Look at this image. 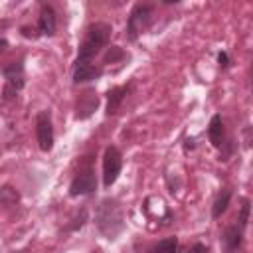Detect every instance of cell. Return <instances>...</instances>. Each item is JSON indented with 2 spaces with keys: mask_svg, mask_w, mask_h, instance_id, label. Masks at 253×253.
Listing matches in <instances>:
<instances>
[{
  "mask_svg": "<svg viewBox=\"0 0 253 253\" xmlns=\"http://www.w3.org/2000/svg\"><path fill=\"white\" fill-rule=\"evenodd\" d=\"M152 14H154L152 4H134L132 6V10L128 14V20H126V30H125V36H126L128 42L138 40V36L150 26Z\"/></svg>",
  "mask_w": 253,
  "mask_h": 253,
  "instance_id": "obj_3",
  "label": "cell"
},
{
  "mask_svg": "<svg viewBox=\"0 0 253 253\" xmlns=\"http://www.w3.org/2000/svg\"><path fill=\"white\" fill-rule=\"evenodd\" d=\"M186 253H208V245H204V243H194Z\"/></svg>",
  "mask_w": 253,
  "mask_h": 253,
  "instance_id": "obj_21",
  "label": "cell"
},
{
  "mask_svg": "<svg viewBox=\"0 0 253 253\" xmlns=\"http://www.w3.org/2000/svg\"><path fill=\"white\" fill-rule=\"evenodd\" d=\"M8 45H10V43H8V40H4V38H0V53H4V51L8 49Z\"/></svg>",
  "mask_w": 253,
  "mask_h": 253,
  "instance_id": "obj_22",
  "label": "cell"
},
{
  "mask_svg": "<svg viewBox=\"0 0 253 253\" xmlns=\"http://www.w3.org/2000/svg\"><path fill=\"white\" fill-rule=\"evenodd\" d=\"M95 223L101 235L107 239H115L123 229H125V213L115 198H105L99 202L95 210Z\"/></svg>",
  "mask_w": 253,
  "mask_h": 253,
  "instance_id": "obj_1",
  "label": "cell"
},
{
  "mask_svg": "<svg viewBox=\"0 0 253 253\" xmlns=\"http://www.w3.org/2000/svg\"><path fill=\"white\" fill-rule=\"evenodd\" d=\"M123 170V154L117 146H107L105 148V156H103V184L105 188H111L119 174Z\"/></svg>",
  "mask_w": 253,
  "mask_h": 253,
  "instance_id": "obj_5",
  "label": "cell"
},
{
  "mask_svg": "<svg viewBox=\"0 0 253 253\" xmlns=\"http://www.w3.org/2000/svg\"><path fill=\"white\" fill-rule=\"evenodd\" d=\"M36 138L38 146L43 152H49L53 148V125L49 111H40L36 117Z\"/></svg>",
  "mask_w": 253,
  "mask_h": 253,
  "instance_id": "obj_7",
  "label": "cell"
},
{
  "mask_svg": "<svg viewBox=\"0 0 253 253\" xmlns=\"http://www.w3.org/2000/svg\"><path fill=\"white\" fill-rule=\"evenodd\" d=\"M121 59H125V51L119 45H111L109 51L105 53V63H117Z\"/></svg>",
  "mask_w": 253,
  "mask_h": 253,
  "instance_id": "obj_18",
  "label": "cell"
},
{
  "mask_svg": "<svg viewBox=\"0 0 253 253\" xmlns=\"http://www.w3.org/2000/svg\"><path fill=\"white\" fill-rule=\"evenodd\" d=\"M217 61H219V67H223V69L231 65V61H229V55H227L225 51H219V53H217Z\"/></svg>",
  "mask_w": 253,
  "mask_h": 253,
  "instance_id": "obj_20",
  "label": "cell"
},
{
  "mask_svg": "<svg viewBox=\"0 0 253 253\" xmlns=\"http://www.w3.org/2000/svg\"><path fill=\"white\" fill-rule=\"evenodd\" d=\"M2 75H4V89H2V99L4 101H10L14 99L26 85V79H24V63L22 59L20 61H10L6 65L0 67Z\"/></svg>",
  "mask_w": 253,
  "mask_h": 253,
  "instance_id": "obj_4",
  "label": "cell"
},
{
  "mask_svg": "<svg viewBox=\"0 0 253 253\" xmlns=\"http://www.w3.org/2000/svg\"><path fill=\"white\" fill-rule=\"evenodd\" d=\"M85 221H87V210H81V213H79V215H75V217L71 219V223L65 227V231H77L79 227H83V225H85Z\"/></svg>",
  "mask_w": 253,
  "mask_h": 253,
  "instance_id": "obj_19",
  "label": "cell"
},
{
  "mask_svg": "<svg viewBox=\"0 0 253 253\" xmlns=\"http://www.w3.org/2000/svg\"><path fill=\"white\" fill-rule=\"evenodd\" d=\"M154 251L156 253H176L178 251V237H166V239L158 241Z\"/></svg>",
  "mask_w": 253,
  "mask_h": 253,
  "instance_id": "obj_15",
  "label": "cell"
},
{
  "mask_svg": "<svg viewBox=\"0 0 253 253\" xmlns=\"http://www.w3.org/2000/svg\"><path fill=\"white\" fill-rule=\"evenodd\" d=\"M18 200H20V194L12 186H2L0 188V204L10 206V204H16Z\"/></svg>",
  "mask_w": 253,
  "mask_h": 253,
  "instance_id": "obj_16",
  "label": "cell"
},
{
  "mask_svg": "<svg viewBox=\"0 0 253 253\" xmlns=\"http://www.w3.org/2000/svg\"><path fill=\"white\" fill-rule=\"evenodd\" d=\"M128 91H130V85H121V87H113L107 93V115H113L119 111V107L126 99Z\"/></svg>",
  "mask_w": 253,
  "mask_h": 253,
  "instance_id": "obj_11",
  "label": "cell"
},
{
  "mask_svg": "<svg viewBox=\"0 0 253 253\" xmlns=\"http://www.w3.org/2000/svg\"><path fill=\"white\" fill-rule=\"evenodd\" d=\"M113 28L107 22H95L87 28V34L83 38V42L79 43L77 49V59L75 61H91L95 55H99L103 51V47L109 45Z\"/></svg>",
  "mask_w": 253,
  "mask_h": 253,
  "instance_id": "obj_2",
  "label": "cell"
},
{
  "mask_svg": "<svg viewBox=\"0 0 253 253\" xmlns=\"http://www.w3.org/2000/svg\"><path fill=\"white\" fill-rule=\"evenodd\" d=\"M249 211H251V202H249V198H243V202H241V210H239V217H237L241 229H243V227L247 225V221H249Z\"/></svg>",
  "mask_w": 253,
  "mask_h": 253,
  "instance_id": "obj_17",
  "label": "cell"
},
{
  "mask_svg": "<svg viewBox=\"0 0 253 253\" xmlns=\"http://www.w3.org/2000/svg\"><path fill=\"white\" fill-rule=\"evenodd\" d=\"M243 245V229L239 225H227L221 233L223 253H239Z\"/></svg>",
  "mask_w": 253,
  "mask_h": 253,
  "instance_id": "obj_8",
  "label": "cell"
},
{
  "mask_svg": "<svg viewBox=\"0 0 253 253\" xmlns=\"http://www.w3.org/2000/svg\"><path fill=\"white\" fill-rule=\"evenodd\" d=\"M103 75V67L95 65L91 61H75L73 67V83H87L93 79H99Z\"/></svg>",
  "mask_w": 253,
  "mask_h": 253,
  "instance_id": "obj_10",
  "label": "cell"
},
{
  "mask_svg": "<svg viewBox=\"0 0 253 253\" xmlns=\"http://www.w3.org/2000/svg\"><path fill=\"white\" fill-rule=\"evenodd\" d=\"M38 36H47L51 38L57 30V16H55V10L47 4L42 6L40 10V18H38Z\"/></svg>",
  "mask_w": 253,
  "mask_h": 253,
  "instance_id": "obj_9",
  "label": "cell"
},
{
  "mask_svg": "<svg viewBox=\"0 0 253 253\" xmlns=\"http://www.w3.org/2000/svg\"><path fill=\"white\" fill-rule=\"evenodd\" d=\"M95 190H97V176H95V170L91 166L79 170L77 176L69 184V196H73V198H77V196H89Z\"/></svg>",
  "mask_w": 253,
  "mask_h": 253,
  "instance_id": "obj_6",
  "label": "cell"
},
{
  "mask_svg": "<svg viewBox=\"0 0 253 253\" xmlns=\"http://www.w3.org/2000/svg\"><path fill=\"white\" fill-rule=\"evenodd\" d=\"M229 200H231V190L229 188H223L217 194V198L213 200V204H211V217L213 219H217V217H221L225 213V210L229 206Z\"/></svg>",
  "mask_w": 253,
  "mask_h": 253,
  "instance_id": "obj_14",
  "label": "cell"
},
{
  "mask_svg": "<svg viewBox=\"0 0 253 253\" xmlns=\"http://www.w3.org/2000/svg\"><path fill=\"white\" fill-rule=\"evenodd\" d=\"M208 138L210 142L215 146V148H221L225 142H223V121H221V115H213L210 119V125H208Z\"/></svg>",
  "mask_w": 253,
  "mask_h": 253,
  "instance_id": "obj_13",
  "label": "cell"
},
{
  "mask_svg": "<svg viewBox=\"0 0 253 253\" xmlns=\"http://www.w3.org/2000/svg\"><path fill=\"white\" fill-rule=\"evenodd\" d=\"M97 105H99V97L93 93V91H87V93H83V97L77 101V119H87V117H91L93 115V111L97 109Z\"/></svg>",
  "mask_w": 253,
  "mask_h": 253,
  "instance_id": "obj_12",
  "label": "cell"
}]
</instances>
